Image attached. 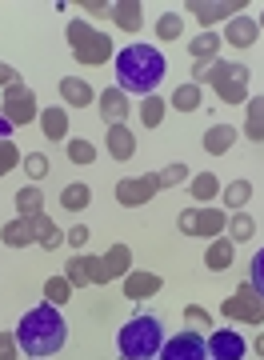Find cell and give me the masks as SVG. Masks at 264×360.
<instances>
[{
	"label": "cell",
	"instance_id": "6da1fadb",
	"mask_svg": "<svg viewBox=\"0 0 264 360\" xmlns=\"http://www.w3.org/2000/svg\"><path fill=\"white\" fill-rule=\"evenodd\" d=\"M113 68H116V89L128 92V96H152L156 84L164 80L168 72V60L156 44H125V49L113 56Z\"/></svg>",
	"mask_w": 264,
	"mask_h": 360
},
{
	"label": "cell",
	"instance_id": "7a4b0ae2",
	"mask_svg": "<svg viewBox=\"0 0 264 360\" xmlns=\"http://www.w3.org/2000/svg\"><path fill=\"white\" fill-rule=\"evenodd\" d=\"M64 340H68V324H64L61 309H52L49 300L44 304H37V309H28L25 316H20V324H16V345H20V352L25 356H56L64 348Z\"/></svg>",
	"mask_w": 264,
	"mask_h": 360
},
{
	"label": "cell",
	"instance_id": "3957f363",
	"mask_svg": "<svg viewBox=\"0 0 264 360\" xmlns=\"http://www.w3.org/2000/svg\"><path fill=\"white\" fill-rule=\"evenodd\" d=\"M164 348V324L152 312H140L116 333V352L120 360H156Z\"/></svg>",
	"mask_w": 264,
	"mask_h": 360
},
{
	"label": "cell",
	"instance_id": "277c9868",
	"mask_svg": "<svg viewBox=\"0 0 264 360\" xmlns=\"http://www.w3.org/2000/svg\"><path fill=\"white\" fill-rule=\"evenodd\" d=\"M64 40H68V49H73V60L84 68H96V65H108L116 56V44L108 32H101L96 25H88L84 16H73L68 28H64Z\"/></svg>",
	"mask_w": 264,
	"mask_h": 360
},
{
	"label": "cell",
	"instance_id": "5b68a950",
	"mask_svg": "<svg viewBox=\"0 0 264 360\" xmlns=\"http://www.w3.org/2000/svg\"><path fill=\"white\" fill-rule=\"evenodd\" d=\"M176 229L184 232V236H192V240H216L228 229V212L216 205H192L176 217Z\"/></svg>",
	"mask_w": 264,
	"mask_h": 360
},
{
	"label": "cell",
	"instance_id": "8992f818",
	"mask_svg": "<svg viewBox=\"0 0 264 360\" xmlns=\"http://www.w3.org/2000/svg\"><path fill=\"white\" fill-rule=\"evenodd\" d=\"M220 316H225L228 324H249V328H260V324H264V296L244 281L232 296L220 300Z\"/></svg>",
	"mask_w": 264,
	"mask_h": 360
},
{
	"label": "cell",
	"instance_id": "52a82bcc",
	"mask_svg": "<svg viewBox=\"0 0 264 360\" xmlns=\"http://www.w3.org/2000/svg\"><path fill=\"white\" fill-rule=\"evenodd\" d=\"M0 116L13 124V129H25L32 120H40V108H37V92L28 89L25 80H16L4 89V101H0Z\"/></svg>",
	"mask_w": 264,
	"mask_h": 360
},
{
	"label": "cell",
	"instance_id": "ba28073f",
	"mask_svg": "<svg viewBox=\"0 0 264 360\" xmlns=\"http://www.w3.org/2000/svg\"><path fill=\"white\" fill-rule=\"evenodd\" d=\"M128 272H132V248L128 245H113L104 257H88V281L92 284L125 281Z\"/></svg>",
	"mask_w": 264,
	"mask_h": 360
},
{
	"label": "cell",
	"instance_id": "9c48e42d",
	"mask_svg": "<svg viewBox=\"0 0 264 360\" xmlns=\"http://www.w3.org/2000/svg\"><path fill=\"white\" fill-rule=\"evenodd\" d=\"M156 193H161L156 172H140V176L116 180V205L120 208H144V205H152V196Z\"/></svg>",
	"mask_w": 264,
	"mask_h": 360
},
{
	"label": "cell",
	"instance_id": "30bf717a",
	"mask_svg": "<svg viewBox=\"0 0 264 360\" xmlns=\"http://www.w3.org/2000/svg\"><path fill=\"white\" fill-rule=\"evenodd\" d=\"M180 13H192L196 16V25H204V32H213V25H220V20H232V16L244 13V0H189Z\"/></svg>",
	"mask_w": 264,
	"mask_h": 360
},
{
	"label": "cell",
	"instance_id": "8fae6325",
	"mask_svg": "<svg viewBox=\"0 0 264 360\" xmlns=\"http://www.w3.org/2000/svg\"><path fill=\"white\" fill-rule=\"evenodd\" d=\"M156 360H208V345H204V336L196 328H184V333H176L164 340Z\"/></svg>",
	"mask_w": 264,
	"mask_h": 360
},
{
	"label": "cell",
	"instance_id": "7c38bea8",
	"mask_svg": "<svg viewBox=\"0 0 264 360\" xmlns=\"http://www.w3.org/2000/svg\"><path fill=\"white\" fill-rule=\"evenodd\" d=\"M249 65H240V60H232V65L225 68V77L213 84V92L220 96L225 104H249Z\"/></svg>",
	"mask_w": 264,
	"mask_h": 360
},
{
	"label": "cell",
	"instance_id": "4fadbf2b",
	"mask_svg": "<svg viewBox=\"0 0 264 360\" xmlns=\"http://www.w3.org/2000/svg\"><path fill=\"white\" fill-rule=\"evenodd\" d=\"M204 345H208V360H244V352H249L244 336L232 333V328H213V336Z\"/></svg>",
	"mask_w": 264,
	"mask_h": 360
},
{
	"label": "cell",
	"instance_id": "5bb4252c",
	"mask_svg": "<svg viewBox=\"0 0 264 360\" xmlns=\"http://www.w3.org/2000/svg\"><path fill=\"white\" fill-rule=\"evenodd\" d=\"M260 40V25H256V16H249V13H240V16H232L225 25V44H232V49H252Z\"/></svg>",
	"mask_w": 264,
	"mask_h": 360
},
{
	"label": "cell",
	"instance_id": "9a60e30c",
	"mask_svg": "<svg viewBox=\"0 0 264 360\" xmlns=\"http://www.w3.org/2000/svg\"><path fill=\"white\" fill-rule=\"evenodd\" d=\"M120 288H125V296H128V300H152V296H156V292L164 288V281L156 276V272L132 269V272L125 276V281H120Z\"/></svg>",
	"mask_w": 264,
	"mask_h": 360
},
{
	"label": "cell",
	"instance_id": "2e32d148",
	"mask_svg": "<svg viewBox=\"0 0 264 360\" xmlns=\"http://www.w3.org/2000/svg\"><path fill=\"white\" fill-rule=\"evenodd\" d=\"M37 217H16L8 220L4 229H0V240H4V248H28V245H37Z\"/></svg>",
	"mask_w": 264,
	"mask_h": 360
},
{
	"label": "cell",
	"instance_id": "e0dca14e",
	"mask_svg": "<svg viewBox=\"0 0 264 360\" xmlns=\"http://www.w3.org/2000/svg\"><path fill=\"white\" fill-rule=\"evenodd\" d=\"M128 112H132V96L128 92H120L116 84L113 89H101V116L108 124H125Z\"/></svg>",
	"mask_w": 264,
	"mask_h": 360
},
{
	"label": "cell",
	"instance_id": "ac0fdd59",
	"mask_svg": "<svg viewBox=\"0 0 264 360\" xmlns=\"http://www.w3.org/2000/svg\"><path fill=\"white\" fill-rule=\"evenodd\" d=\"M61 101L68 104V108H88V104L96 101V89L88 84V80H80V77H61Z\"/></svg>",
	"mask_w": 264,
	"mask_h": 360
},
{
	"label": "cell",
	"instance_id": "d6986e66",
	"mask_svg": "<svg viewBox=\"0 0 264 360\" xmlns=\"http://www.w3.org/2000/svg\"><path fill=\"white\" fill-rule=\"evenodd\" d=\"M204 264H208V272H228L232 264H237V245H232L228 236L208 240V248H204Z\"/></svg>",
	"mask_w": 264,
	"mask_h": 360
},
{
	"label": "cell",
	"instance_id": "ffe728a7",
	"mask_svg": "<svg viewBox=\"0 0 264 360\" xmlns=\"http://www.w3.org/2000/svg\"><path fill=\"white\" fill-rule=\"evenodd\" d=\"M104 144H108V156H113V160H132V156H137V136H132L128 124H108Z\"/></svg>",
	"mask_w": 264,
	"mask_h": 360
},
{
	"label": "cell",
	"instance_id": "44dd1931",
	"mask_svg": "<svg viewBox=\"0 0 264 360\" xmlns=\"http://www.w3.org/2000/svg\"><path fill=\"white\" fill-rule=\"evenodd\" d=\"M40 132L49 136V141H68V108L64 104H49V108H40Z\"/></svg>",
	"mask_w": 264,
	"mask_h": 360
},
{
	"label": "cell",
	"instance_id": "7402d4cb",
	"mask_svg": "<svg viewBox=\"0 0 264 360\" xmlns=\"http://www.w3.org/2000/svg\"><path fill=\"white\" fill-rule=\"evenodd\" d=\"M113 25L137 37L140 28H144V4H140V0H116L113 4Z\"/></svg>",
	"mask_w": 264,
	"mask_h": 360
},
{
	"label": "cell",
	"instance_id": "603a6c76",
	"mask_svg": "<svg viewBox=\"0 0 264 360\" xmlns=\"http://www.w3.org/2000/svg\"><path fill=\"white\" fill-rule=\"evenodd\" d=\"M168 108H176V112H201L204 108V89L201 84H192V80L176 84L172 96H168Z\"/></svg>",
	"mask_w": 264,
	"mask_h": 360
},
{
	"label": "cell",
	"instance_id": "cb8c5ba5",
	"mask_svg": "<svg viewBox=\"0 0 264 360\" xmlns=\"http://www.w3.org/2000/svg\"><path fill=\"white\" fill-rule=\"evenodd\" d=\"M220 188H225V184H220L216 172H196V176L189 180V193H192L196 205H213L216 196H220Z\"/></svg>",
	"mask_w": 264,
	"mask_h": 360
},
{
	"label": "cell",
	"instance_id": "d4e9b609",
	"mask_svg": "<svg viewBox=\"0 0 264 360\" xmlns=\"http://www.w3.org/2000/svg\"><path fill=\"white\" fill-rule=\"evenodd\" d=\"M220 44H225V37H216V32H196V37H192V44H189L192 65L216 60V56H220Z\"/></svg>",
	"mask_w": 264,
	"mask_h": 360
},
{
	"label": "cell",
	"instance_id": "484cf974",
	"mask_svg": "<svg viewBox=\"0 0 264 360\" xmlns=\"http://www.w3.org/2000/svg\"><path fill=\"white\" fill-rule=\"evenodd\" d=\"M204 153L208 156H225L228 148H232V144H237V129H232V124H213V129L204 132Z\"/></svg>",
	"mask_w": 264,
	"mask_h": 360
},
{
	"label": "cell",
	"instance_id": "4316f807",
	"mask_svg": "<svg viewBox=\"0 0 264 360\" xmlns=\"http://www.w3.org/2000/svg\"><path fill=\"white\" fill-rule=\"evenodd\" d=\"M249 120H244V141H252V144H260L264 141V92L260 96H249Z\"/></svg>",
	"mask_w": 264,
	"mask_h": 360
},
{
	"label": "cell",
	"instance_id": "83f0119b",
	"mask_svg": "<svg viewBox=\"0 0 264 360\" xmlns=\"http://www.w3.org/2000/svg\"><path fill=\"white\" fill-rule=\"evenodd\" d=\"M61 205H64V212H84V208L92 205V188H88L84 180L64 184V188H61Z\"/></svg>",
	"mask_w": 264,
	"mask_h": 360
},
{
	"label": "cell",
	"instance_id": "f1b7e54d",
	"mask_svg": "<svg viewBox=\"0 0 264 360\" xmlns=\"http://www.w3.org/2000/svg\"><path fill=\"white\" fill-rule=\"evenodd\" d=\"M225 232H228V240H232V245H249L252 236H256V220H252L249 212H232Z\"/></svg>",
	"mask_w": 264,
	"mask_h": 360
},
{
	"label": "cell",
	"instance_id": "f546056e",
	"mask_svg": "<svg viewBox=\"0 0 264 360\" xmlns=\"http://www.w3.org/2000/svg\"><path fill=\"white\" fill-rule=\"evenodd\" d=\"M220 200H225L232 212H244V205L252 200V184L249 180H228L225 188H220Z\"/></svg>",
	"mask_w": 264,
	"mask_h": 360
},
{
	"label": "cell",
	"instance_id": "4dcf8cb0",
	"mask_svg": "<svg viewBox=\"0 0 264 360\" xmlns=\"http://www.w3.org/2000/svg\"><path fill=\"white\" fill-rule=\"evenodd\" d=\"M16 208H20V217H37L44 212V193H40V184H25V188H16Z\"/></svg>",
	"mask_w": 264,
	"mask_h": 360
},
{
	"label": "cell",
	"instance_id": "1f68e13d",
	"mask_svg": "<svg viewBox=\"0 0 264 360\" xmlns=\"http://www.w3.org/2000/svg\"><path fill=\"white\" fill-rule=\"evenodd\" d=\"M73 284H68V276H49V281H44V300H49L52 309H64V304H68V300H73Z\"/></svg>",
	"mask_w": 264,
	"mask_h": 360
},
{
	"label": "cell",
	"instance_id": "d6a6232c",
	"mask_svg": "<svg viewBox=\"0 0 264 360\" xmlns=\"http://www.w3.org/2000/svg\"><path fill=\"white\" fill-rule=\"evenodd\" d=\"M184 37V16L180 13H161V20H156V40L161 44H172V40Z\"/></svg>",
	"mask_w": 264,
	"mask_h": 360
},
{
	"label": "cell",
	"instance_id": "836d02e7",
	"mask_svg": "<svg viewBox=\"0 0 264 360\" xmlns=\"http://www.w3.org/2000/svg\"><path fill=\"white\" fill-rule=\"evenodd\" d=\"M225 68H228V60L225 56H216V60H204V65H192V84H216V80L225 77Z\"/></svg>",
	"mask_w": 264,
	"mask_h": 360
},
{
	"label": "cell",
	"instance_id": "e575fe53",
	"mask_svg": "<svg viewBox=\"0 0 264 360\" xmlns=\"http://www.w3.org/2000/svg\"><path fill=\"white\" fill-rule=\"evenodd\" d=\"M156 180H161V188H180V184H189L192 180V168L180 165V160H172V165L156 168Z\"/></svg>",
	"mask_w": 264,
	"mask_h": 360
},
{
	"label": "cell",
	"instance_id": "d590c367",
	"mask_svg": "<svg viewBox=\"0 0 264 360\" xmlns=\"http://www.w3.org/2000/svg\"><path fill=\"white\" fill-rule=\"evenodd\" d=\"M140 124H144V129H161L164 124V96L152 92V96L140 101Z\"/></svg>",
	"mask_w": 264,
	"mask_h": 360
},
{
	"label": "cell",
	"instance_id": "8d00e7d4",
	"mask_svg": "<svg viewBox=\"0 0 264 360\" xmlns=\"http://www.w3.org/2000/svg\"><path fill=\"white\" fill-rule=\"evenodd\" d=\"M64 148H68V160H73V165H80V168L96 160V144L84 141V136H68V141H64Z\"/></svg>",
	"mask_w": 264,
	"mask_h": 360
},
{
	"label": "cell",
	"instance_id": "74e56055",
	"mask_svg": "<svg viewBox=\"0 0 264 360\" xmlns=\"http://www.w3.org/2000/svg\"><path fill=\"white\" fill-rule=\"evenodd\" d=\"M49 168L52 165H49V156H44V153H28L25 160H20V172H25L32 184H40V180L49 176Z\"/></svg>",
	"mask_w": 264,
	"mask_h": 360
},
{
	"label": "cell",
	"instance_id": "f35d334b",
	"mask_svg": "<svg viewBox=\"0 0 264 360\" xmlns=\"http://www.w3.org/2000/svg\"><path fill=\"white\" fill-rule=\"evenodd\" d=\"M64 276H68V284L73 288H84L88 281V257H68V264H64Z\"/></svg>",
	"mask_w": 264,
	"mask_h": 360
},
{
	"label": "cell",
	"instance_id": "ab89813d",
	"mask_svg": "<svg viewBox=\"0 0 264 360\" xmlns=\"http://www.w3.org/2000/svg\"><path fill=\"white\" fill-rule=\"evenodd\" d=\"M20 148H16V141H0V176H8V172H16L20 168Z\"/></svg>",
	"mask_w": 264,
	"mask_h": 360
},
{
	"label": "cell",
	"instance_id": "60d3db41",
	"mask_svg": "<svg viewBox=\"0 0 264 360\" xmlns=\"http://www.w3.org/2000/svg\"><path fill=\"white\" fill-rule=\"evenodd\" d=\"M184 324H189V328H204V333H213V312L201 309V304H184Z\"/></svg>",
	"mask_w": 264,
	"mask_h": 360
},
{
	"label": "cell",
	"instance_id": "b9f144b4",
	"mask_svg": "<svg viewBox=\"0 0 264 360\" xmlns=\"http://www.w3.org/2000/svg\"><path fill=\"white\" fill-rule=\"evenodd\" d=\"M37 245L44 248V252H56V248L64 245V232H61V229H56V224H52V220H49V224H44V229H40Z\"/></svg>",
	"mask_w": 264,
	"mask_h": 360
},
{
	"label": "cell",
	"instance_id": "7bdbcfd3",
	"mask_svg": "<svg viewBox=\"0 0 264 360\" xmlns=\"http://www.w3.org/2000/svg\"><path fill=\"white\" fill-rule=\"evenodd\" d=\"M249 284H252V288H256V292H260L264 296V248H260V252H256V257H252V264H249Z\"/></svg>",
	"mask_w": 264,
	"mask_h": 360
},
{
	"label": "cell",
	"instance_id": "ee69618b",
	"mask_svg": "<svg viewBox=\"0 0 264 360\" xmlns=\"http://www.w3.org/2000/svg\"><path fill=\"white\" fill-rule=\"evenodd\" d=\"M16 356H20L16 333H0V360H16Z\"/></svg>",
	"mask_w": 264,
	"mask_h": 360
},
{
	"label": "cell",
	"instance_id": "f6af8a7d",
	"mask_svg": "<svg viewBox=\"0 0 264 360\" xmlns=\"http://www.w3.org/2000/svg\"><path fill=\"white\" fill-rule=\"evenodd\" d=\"M88 236H92V232H88V224H73V229L64 232V240H68V245H73V248L88 245Z\"/></svg>",
	"mask_w": 264,
	"mask_h": 360
},
{
	"label": "cell",
	"instance_id": "bcb514c9",
	"mask_svg": "<svg viewBox=\"0 0 264 360\" xmlns=\"http://www.w3.org/2000/svg\"><path fill=\"white\" fill-rule=\"evenodd\" d=\"M80 8H84L88 16H113V4H104V0H84Z\"/></svg>",
	"mask_w": 264,
	"mask_h": 360
},
{
	"label": "cell",
	"instance_id": "7dc6e473",
	"mask_svg": "<svg viewBox=\"0 0 264 360\" xmlns=\"http://www.w3.org/2000/svg\"><path fill=\"white\" fill-rule=\"evenodd\" d=\"M0 141H13V124H8L4 116H0Z\"/></svg>",
	"mask_w": 264,
	"mask_h": 360
},
{
	"label": "cell",
	"instance_id": "c3c4849f",
	"mask_svg": "<svg viewBox=\"0 0 264 360\" xmlns=\"http://www.w3.org/2000/svg\"><path fill=\"white\" fill-rule=\"evenodd\" d=\"M252 348H256V356H260V360H264V333H260V336H256V345H252Z\"/></svg>",
	"mask_w": 264,
	"mask_h": 360
},
{
	"label": "cell",
	"instance_id": "681fc988",
	"mask_svg": "<svg viewBox=\"0 0 264 360\" xmlns=\"http://www.w3.org/2000/svg\"><path fill=\"white\" fill-rule=\"evenodd\" d=\"M256 25H260V28H264V8H260V20H256Z\"/></svg>",
	"mask_w": 264,
	"mask_h": 360
}]
</instances>
